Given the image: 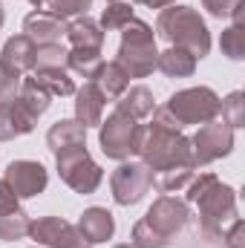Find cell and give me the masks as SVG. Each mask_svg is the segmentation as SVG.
<instances>
[{"label":"cell","instance_id":"29","mask_svg":"<svg viewBox=\"0 0 245 248\" xmlns=\"http://www.w3.org/2000/svg\"><path fill=\"white\" fill-rule=\"evenodd\" d=\"M66 52L61 44H41L35 46V66L32 69H66Z\"/></svg>","mask_w":245,"mask_h":248},{"label":"cell","instance_id":"9","mask_svg":"<svg viewBox=\"0 0 245 248\" xmlns=\"http://www.w3.org/2000/svg\"><path fill=\"white\" fill-rule=\"evenodd\" d=\"M153 187V170L144 165V162H122L113 176H110V190H113V199L130 208L136 202H141L147 196V190Z\"/></svg>","mask_w":245,"mask_h":248},{"label":"cell","instance_id":"43","mask_svg":"<svg viewBox=\"0 0 245 248\" xmlns=\"http://www.w3.org/2000/svg\"><path fill=\"white\" fill-rule=\"evenodd\" d=\"M6 23V12H3V3H0V26Z\"/></svg>","mask_w":245,"mask_h":248},{"label":"cell","instance_id":"6","mask_svg":"<svg viewBox=\"0 0 245 248\" xmlns=\"http://www.w3.org/2000/svg\"><path fill=\"white\" fill-rule=\"evenodd\" d=\"M55 165H58V176H61L63 185H69L75 193H95V187L101 185L104 179V170L92 162L87 144L81 147H69L55 156Z\"/></svg>","mask_w":245,"mask_h":248},{"label":"cell","instance_id":"28","mask_svg":"<svg viewBox=\"0 0 245 248\" xmlns=\"http://www.w3.org/2000/svg\"><path fill=\"white\" fill-rule=\"evenodd\" d=\"M219 49H222V55H228L231 61H243L245 58V26L231 23L228 29H222Z\"/></svg>","mask_w":245,"mask_h":248},{"label":"cell","instance_id":"40","mask_svg":"<svg viewBox=\"0 0 245 248\" xmlns=\"http://www.w3.org/2000/svg\"><path fill=\"white\" fill-rule=\"evenodd\" d=\"M234 23H240V26H245V0H237V6L231 9V15H228Z\"/></svg>","mask_w":245,"mask_h":248},{"label":"cell","instance_id":"38","mask_svg":"<svg viewBox=\"0 0 245 248\" xmlns=\"http://www.w3.org/2000/svg\"><path fill=\"white\" fill-rule=\"evenodd\" d=\"M12 211H20V199L6 185V179H0V214H12Z\"/></svg>","mask_w":245,"mask_h":248},{"label":"cell","instance_id":"41","mask_svg":"<svg viewBox=\"0 0 245 248\" xmlns=\"http://www.w3.org/2000/svg\"><path fill=\"white\" fill-rule=\"evenodd\" d=\"M136 3H141V6H147V9H168V6H173L176 0H136Z\"/></svg>","mask_w":245,"mask_h":248},{"label":"cell","instance_id":"18","mask_svg":"<svg viewBox=\"0 0 245 248\" xmlns=\"http://www.w3.org/2000/svg\"><path fill=\"white\" fill-rule=\"evenodd\" d=\"M116 110L124 113V116H130V119H147V116H153V110H156V101H153V93L144 87V84H136V87H127L122 95L116 98Z\"/></svg>","mask_w":245,"mask_h":248},{"label":"cell","instance_id":"33","mask_svg":"<svg viewBox=\"0 0 245 248\" xmlns=\"http://www.w3.org/2000/svg\"><path fill=\"white\" fill-rule=\"evenodd\" d=\"M49 9L46 12H52L55 17H81V15H87V9L92 6V0H49L46 3Z\"/></svg>","mask_w":245,"mask_h":248},{"label":"cell","instance_id":"12","mask_svg":"<svg viewBox=\"0 0 245 248\" xmlns=\"http://www.w3.org/2000/svg\"><path fill=\"white\" fill-rule=\"evenodd\" d=\"M23 35L35 41V46L41 44H61V38L66 35V20L55 17L46 9H35L32 15L23 17Z\"/></svg>","mask_w":245,"mask_h":248},{"label":"cell","instance_id":"14","mask_svg":"<svg viewBox=\"0 0 245 248\" xmlns=\"http://www.w3.org/2000/svg\"><path fill=\"white\" fill-rule=\"evenodd\" d=\"M104 101L107 98L101 95V90L92 81H87L81 90H75V122L84 124L87 130L98 127L104 122Z\"/></svg>","mask_w":245,"mask_h":248},{"label":"cell","instance_id":"11","mask_svg":"<svg viewBox=\"0 0 245 248\" xmlns=\"http://www.w3.org/2000/svg\"><path fill=\"white\" fill-rule=\"evenodd\" d=\"M6 185L15 190L17 199H32L38 193H44L49 185V173L41 162H32V159H15L6 165V173H3Z\"/></svg>","mask_w":245,"mask_h":248},{"label":"cell","instance_id":"3","mask_svg":"<svg viewBox=\"0 0 245 248\" xmlns=\"http://www.w3.org/2000/svg\"><path fill=\"white\" fill-rule=\"evenodd\" d=\"M119 32H122V44H119L116 63L127 72V78H147L156 69V58H159L153 26L133 17Z\"/></svg>","mask_w":245,"mask_h":248},{"label":"cell","instance_id":"31","mask_svg":"<svg viewBox=\"0 0 245 248\" xmlns=\"http://www.w3.org/2000/svg\"><path fill=\"white\" fill-rule=\"evenodd\" d=\"M193 176H196L193 168H170V170H162L153 182H156V187H159L162 193H173V190L187 187V182H190Z\"/></svg>","mask_w":245,"mask_h":248},{"label":"cell","instance_id":"30","mask_svg":"<svg viewBox=\"0 0 245 248\" xmlns=\"http://www.w3.org/2000/svg\"><path fill=\"white\" fill-rule=\"evenodd\" d=\"M219 116H222V122L228 124V127H234V130L245 124V95L240 90L219 101Z\"/></svg>","mask_w":245,"mask_h":248},{"label":"cell","instance_id":"1","mask_svg":"<svg viewBox=\"0 0 245 248\" xmlns=\"http://www.w3.org/2000/svg\"><path fill=\"white\" fill-rule=\"evenodd\" d=\"M156 32L170 46L187 49L196 61H202L211 52V32L202 20V15L193 6H168L156 17Z\"/></svg>","mask_w":245,"mask_h":248},{"label":"cell","instance_id":"22","mask_svg":"<svg viewBox=\"0 0 245 248\" xmlns=\"http://www.w3.org/2000/svg\"><path fill=\"white\" fill-rule=\"evenodd\" d=\"M92 84L101 90V95H104V98H119L124 90L130 87V78H127V72H124L116 61H104V63H101V69L95 72Z\"/></svg>","mask_w":245,"mask_h":248},{"label":"cell","instance_id":"36","mask_svg":"<svg viewBox=\"0 0 245 248\" xmlns=\"http://www.w3.org/2000/svg\"><path fill=\"white\" fill-rule=\"evenodd\" d=\"M20 78H23V75H12V72L0 69V104H6V101H12V98L17 95Z\"/></svg>","mask_w":245,"mask_h":248},{"label":"cell","instance_id":"16","mask_svg":"<svg viewBox=\"0 0 245 248\" xmlns=\"http://www.w3.org/2000/svg\"><path fill=\"white\" fill-rule=\"evenodd\" d=\"M38 119H32L15 98L0 104V141H12L17 136H26L35 130Z\"/></svg>","mask_w":245,"mask_h":248},{"label":"cell","instance_id":"20","mask_svg":"<svg viewBox=\"0 0 245 248\" xmlns=\"http://www.w3.org/2000/svg\"><path fill=\"white\" fill-rule=\"evenodd\" d=\"M156 69H162L168 78H187V75L196 72V58H193L187 49L170 46V49L159 52V58H156Z\"/></svg>","mask_w":245,"mask_h":248},{"label":"cell","instance_id":"7","mask_svg":"<svg viewBox=\"0 0 245 248\" xmlns=\"http://www.w3.org/2000/svg\"><path fill=\"white\" fill-rule=\"evenodd\" d=\"M196 205H199V225L208 237H219L222 225L237 219V190L231 185L214 182L196 199Z\"/></svg>","mask_w":245,"mask_h":248},{"label":"cell","instance_id":"19","mask_svg":"<svg viewBox=\"0 0 245 248\" xmlns=\"http://www.w3.org/2000/svg\"><path fill=\"white\" fill-rule=\"evenodd\" d=\"M66 38H69L72 49H101L104 46V29L87 15L66 23Z\"/></svg>","mask_w":245,"mask_h":248},{"label":"cell","instance_id":"13","mask_svg":"<svg viewBox=\"0 0 245 248\" xmlns=\"http://www.w3.org/2000/svg\"><path fill=\"white\" fill-rule=\"evenodd\" d=\"M35 66V41L26 35H15L3 44L0 52V69L12 72V75H23L26 69Z\"/></svg>","mask_w":245,"mask_h":248},{"label":"cell","instance_id":"17","mask_svg":"<svg viewBox=\"0 0 245 248\" xmlns=\"http://www.w3.org/2000/svg\"><path fill=\"white\" fill-rule=\"evenodd\" d=\"M81 144H87V127L78 124L75 119H61L46 133V147L52 150V156H58L69 147H81Z\"/></svg>","mask_w":245,"mask_h":248},{"label":"cell","instance_id":"10","mask_svg":"<svg viewBox=\"0 0 245 248\" xmlns=\"http://www.w3.org/2000/svg\"><path fill=\"white\" fill-rule=\"evenodd\" d=\"M187 219H190V208H187V202L184 199H176V196H159L153 205H150V211L144 214V222L153 228V231H159L162 237H168V240H173L179 231H182L184 225H187Z\"/></svg>","mask_w":245,"mask_h":248},{"label":"cell","instance_id":"21","mask_svg":"<svg viewBox=\"0 0 245 248\" xmlns=\"http://www.w3.org/2000/svg\"><path fill=\"white\" fill-rule=\"evenodd\" d=\"M15 101H17V104H20L32 119H41V116L49 110L52 95H49V93H44V90L35 84V78H20V90H17Z\"/></svg>","mask_w":245,"mask_h":248},{"label":"cell","instance_id":"37","mask_svg":"<svg viewBox=\"0 0 245 248\" xmlns=\"http://www.w3.org/2000/svg\"><path fill=\"white\" fill-rule=\"evenodd\" d=\"M222 240H225L228 248H245V222L240 219V217L231 219V228L222 234Z\"/></svg>","mask_w":245,"mask_h":248},{"label":"cell","instance_id":"44","mask_svg":"<svg viewBox=\"0 0 245 248\" xmlns=\"http://www.w3.org/2000/svg\"><path fill=\"white\" fill-rule=\"evenodd\" d=\"M116 248H136L133 243H122V246H116Z\"/></svg>","mask_w":245,"mask_h":248},{"label":"cell","instance_id":"15","mask_svg":"<svg viewBox=\"0 0 245 248\" xmlns=\"http://www.w3.org/2000/svg\"><path fill=\"white\" fill-rule=\"evenodd\" d=\"M78 231L87 237L90 246H101L107 240H113L116 234V219L107 208H87L78 219Z\"/></svg>","mask_w":245,"mask_h":248},{"label":"cell","instance_id":"8","mask_svg":"<svg viewBox=\"0 0 245 248\" xmlns=\"http://www.w3.org/2000/svg\"><path fill=\"white\" fill-rule=\"evenodd\" d=\"M234 150V127L222 122V119H214V122L202 124L196 130V136L190 139V165L193 170L228 156Z\"/></svg>","mask_w":245,"mask_h":248},{"label":"cell","instance_id":"4","mask_svg":"<svg viewBox=\"0 0 245 248\" xmlns=\"http://www.w3.org/2000/svg\"><path fill=\"white\" fill-rule=\"evenodd\" d=\"M141 133H144V124H138L136 119L113 110L107 116V122L98 124V144H101L107 159L127 162L130 156H138Z\"/></svg>","mask_w":245,"mask_h":248},{"label":"cell","instance_id":"39","mask_svg":"<svg viewBox=\"0 0 245 248\" xmlns=\"http://www.w3.org/2000/svg\"><path fill=\"white\" fill-rule=\"evenodd\" d=\"M202 6H205L208 15H214V17H228L231 9L237 6V0H202Z\"/></svg>","mask_w":245,"mask_h":248},{"label":"cell","instance_id":"25","mask_svg":"<svg viewBox=\"0 0 245 248\" xmlns=\"http://www.w3.org/2000/svg\"><path fill=\"white\" fill-rule=\"evenodd\" d=\"M29 214L20 208V211H12V214H0V243H15V240H23L29 237Z\"/></svg>","mask_w":245,"mask_h":248},{"label":"cell","instance_id":"26","mask_svg":"<svg viewBox=\"0 0 245 248\" xmlns=\"http://www.w3.org/2000/svg\"><path fill=\"white\" fill-rule=\"evenodd\" d=\"M63 225H66V219H61V217H41V219H32L29 237H32L38 246L52 248L55 240H58V234L63 231Z\"/></svg>","mask_w":245,"mask_h":248},{"label":"cell","instance_id":"32","mask_svg":"<svg viewBox=\"0 0 245 248\" xmlns=\"http://www.w3.org/2000/svg\"><path fill=\"white\" fill-rule=\"evenodd\" d=\"M130 243L136 248H168L173 240H168V237H162L159 231H153L144 219H138L136 225H133V237H130Z\"/></svg>","mask_w":245,"mask_h":248},{"label":"cell","instance_id":"35","mask_svg":"<svg viewBox=\"0 0 245 248\" xmlns=\"http://www.w3.org/2000/svg\"><path fill=\"white\" fill-rule=\"evenodd\" d=\"M214 182H219L216 173H199V176H193V179L187 182V196H184V202H187V205H196V199L214 185Z\"/></svg>","mask_w":245,"mask_h":248},{"label":"cell","instance_id":"34","mask_svg":"<svg viewBox=\"0 0 245 248\" xmlns=\"http://www.w3.org/2000/svg\"><path fill=\"white\" fill-rule=\"evenodd\" d=\"M52 248H92L87 243V237L78 231V225H72V222H66L63 225V231L58 234V240H55V246Z\"/></svg>","mask_w":245,"mask_h":248},{"label":"cell","instance_id":"42","mask_svg":"<svg viewBox=\"0 0 245 248\" xmlns=\"http://www.w3.org/2000/svg\"><path fill=\"white\" fill-rule=\"evenodd\" d=\"M29 3H32V6H35V9H44V6H46V3H49V0H29Z\"/></svg>","mask_w":245,"mask_h":248},{"label":"cell","instance_id":"24","mask_svg":"<svg viewBox=\"0 0 245 248\" xmlns=\"http://www.w3.org/2000/svg\"><path fill=\"white\" fill-rule=\"evenodd\" d=\"M101 49H69L66 52V66L75 72V75H84L87 81L95 78V72L101 69Z\"/></svg>","mask_w":245,"mask_h":248},{"label":"cell","instance_id":"23","mask_svg":"<svg viewBox=\"0 0 245 248\" xmlns=\"http://www.w3.org/2000/svg\"><path fill=\"white\" fill-rule=\"evenodd\" d=\"M32 72H35V75H32L35 84H38L44 93H49L52 98H55V95H61V98L63 95H75V90H78L75 81H72V75H69L66 69H32Z\"/></svg>","mask_w":245,"mask_h":248},{"label":"cell","instance_id":"2","mask_svg":"<svg viewBox=\"0 0 245 248\" xmlns=\"http://www.w3.org/2000/svg\"><path fill=\"white\" fill-rule=\"evenodd\" d=\"M138 156L153 173H162L170 168H193L190 165V139L182 130H168L162 124H144Z\"/></svg>","mask_w":245,"mask_h":248},{"label":"cell","instance_id":"5","mask_svg":"<svg viewBox=\"0 0 245 248\" xmlns=\"http://www.w3.org/2000/svg\"><path fill=\"white\" fill-rule=\"evenodd\" d=\"M219 101L222 98L211 87H187V90L173 93L165 107L184 130L187 124H208L219 119Z\"/></svg>","mask_w":245,"mask_h":248},{"label":"cell","instance_id":"27","mask_svg":"<svg viewBox=\"0 0 245 248\" xmlns=\"http://www.w3.org/2000/svg\"><path fill=\"white\" fill-rule=\"evenodd\" d=\"M136 15H133V6L130 3H124V0H110L107 3V9H104V15H101V29L104 32H119L122 26H127L130 20H133Z\"/></svg>","mask_w":245,"mask_h":248}]
</instances>
